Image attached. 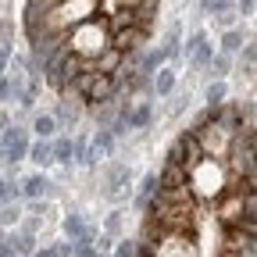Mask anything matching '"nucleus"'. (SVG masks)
<instances>
[{
    "instance_id": "f257e3e1",
    "label": "nucleus",
    "mask_w": 257,
    "mask_h": 257,
    "mask_svg": "<svg viewBox=\"0 0 257 257\" xmlns=\"http://www.w3.org/2000/svg\"><path fill=\"white\" fill-rule=\"evenodd\" d=\"M72 89L82 96V100H89V104H104V100H114V96H118L114 79H111L107 72H96V68L79 72V75L72 79Z\"/></svg>"
},
{
    "instance_id": "f03ea898",
    "label": "nucleus",
    "mask_w": 257,
    "mask_h": 257,
    "mask_svg": "<svg viewBox=\"0 0 257 257\" xmlns=\"http://www.w3.org/2000/svg\"><path fill=\"white\" fill-rule=\"evenodd\" d=\"M43 72H47V82H50L54 89H68L72 79L79 75V61H75V54H72L68 47H61V50L43 64Z\"/></svg>"
},
{
    "instance_id": "7ed1b4c3",
    "label": "nucleus",
    "mask_w": 257,
    "mask_h": 257,
    "mask_svg": "<svg viewBox=\"0 0 257 257\" xmlns=\"http://www.w3.org/2000/svg\"><path fill=\"white\" fill-rule=\"evenodd\" d=\"M29 133L25 128H18V125H8L4 133H0V150H4V161H25L29 157Z\"/></svg>"
},
{
    "instance_id": "20e7f679",
    "label": "nucleus",
    "mask_w": 257,
    "mask_h": 257,
    "mask_svg": "<svg viewBox=\"0 0 257 257\" xmlns=\"http://www.w3.org/2000/svg\"><path fill=\"white\" fill-rule=\"evenodd\" d=\"M232 165L239 168V175H243L246 182H253V128H250V125L243 128V136H239L236 147H232Z\"/></svg>"
},
{
    "instance_id": "39448f33",
    "label": "nucleus",
    "mask_w": 257,
    "mask_h": 257,
    "mask_svg": "<svg viewBox=\"0 0 257 257\" xmlns=\"http://www.w3.org/2000/svg\"><path fill=\"white\" fill-rule=\"evenodd\" d=\"M125 193H128V165H114V168L107 172V189H104V197L121 200Z\"/></svg>"
},
{
    "instance_id": "423d86ee",
    "label": "nucleus",
    "mask_w": 257,
    "mask_h": 257,
    "mask_svg": "<svg viewBox=\"0 0 257 257\" xmlns=\"http://www.w3.org/2000/svg\"><path fill=\"white\" fill-rule=\"evenodd\" d=\"M111 150H114V133H111V128H100V133L89 140V165L111 157Z\"/></svg>"
},
{
    "instance_id": "0eeeda50",
    "label": "nucleus",
    "mask_w": 257,
    "mask_h": 257,
    "mask_svg": "<svg viewBox=\"0 0 257 257\" xmlns=\"http://www.w3.org/2000/svg\"><path fill=\"white\" fill-rule=\"evenodd\" d=\"M82 118V107L75 104V100H61L57 104V111H54V121H57V128H75V121Z\"/></svg>"
},
{
    "instance_id": "6e6552de",
    "label": "nucleus",
    "mask_w": 257,
    "mask_h": 257,
    "mask_svg": "<svg viewBox=\"0 0 257 257\" xmlns=\"http://www.w3.org/2000/svg\"><path fill=\"white\" fill-rule=\"evenodd\" d=\"M43 193H54V182L47 179V175H29L25 182H22V197H29V200H40Z\"/></svg>"
},
{
    "instance_id": "1a4fd4ad",
    "label": "nucleus",
    "mask_w": 257,
    "mask_h": 257,
    "mask_svg": "<svg viewBox=\"0 0 257 257\" xmlns=\"http://www.w3.org/2000/svg\"><path fill=\"white\" fill-rule=\"evenodd\" d=\"M150 89H154L157 96H168V93L175 89V72H172V68H157V72L150 75Z\"/></svg>"
},
{
    "instance_id": "9d476101",
    "label": "nucleus",
    "mask_w": 257,
    "mask_h": 257,
    "mask_svg": "<svg viewBox=\"0 0 257 257\" xmlns=\"http://www.w3.org/2000/svg\"><path fill=\"white\" fill-rule=\"evenodd\" d=\"M150 118H154V111H150V104H147V100H143V104H136V107L128 104L125 125H128V128H147V125H150Z\"/></svg>"
},
{
    "instance_id": "9b49d317",
    "label": "nucleus",
    "mask_w": 257,
    "mask_h": 257,
    "mask_svg": "<svg viewBox=\"0 0 257 257\" xmlns=\"http://www.w3.org/2000/svg\"><path fill=\"white\" fill-rule=\"evenodd\" d=\"M29 161H36V165H54V150H50V140H36L29 143Z\"/></svg>"
},
{
    "instance_id": "f8f14e48",
    "label": "nucleus",
    "mask_w": 257,
    "mask_h": 257,
    "mask_svg": "<svg viewBox=\"0 0 257 257\" xmlns=\"http://www.w3.org/2000/svg\"><path fill=\"white\" fill-rule=\"evenodd\" d=\"M64 232H68V239L75 243V239L89 236V225H86V218H82V214H64Z\"/></svg>"
},
{
    "instance_id": "ddd939ff",
    "label": "nucleus",
    "mask_w": 257,
    "mask_h": 257,
    "mask_svg": "<svg viewBox=\"0 0 257 257\" xmlns=\"http://www.w3.org/2000/svg\"><path fill=\"white\" fill-rule=\"evenodd\" d=\"M32 133H36V140H54V133H57L54 114H36L32 118Z\"/></svg>"
},
{
    "instance_id": "4468645a",
    "label": "nucleus",
    "mask_w": 257,
    "mask_h": 257,
    "mask_svg": "<svg viewBox=\"0 0 257 257\" xmlns=\"http://www.w3.org/2000/svg\"><path fill=\"white\" fill-rule=\"evenodd\" d=\"M225 96H229V86H225V79H214V82L207 86V93H204V100H207V107H221Z\"/></svg>"
},
{
    "instance_id": "2eb2a0df",
    "label": "nucleus",
    "mask_w": 257,
    "mask_h": 257,
    "mask_svg": "<svg viewBox=\"0 0 257 257\" xmlns=\"http://www.w3.org/2000/svg\"><path fill=\"white\" fill-rule=\"evenodd\" d=\"M211 57H214V43H207V36H204V40H200L197 47H193L189 61L197 64V68H207V64H211Z\"/></svg>"
},
{
    "instance_id": "dca6fc26",
    "label": "nucleus",
    "mask_w": 257,
    "mask_h": 257,
    "mask_svg": "<svg viewBox=\"0 0 257 257\" xmlns=\"http://www.w3.org/2000/svg\"><path fill=\"white\" fill-rule=\"evenodd\" d=\"M50 150H54V161H57V165H72V136L50 140Z\"/></svg>"
},
{
    "instance_id": "f3484780",
    "label": "nucleus",
    "mask_w": 257,
    "mask_h": 257,
    "mask_svg": "<svg viewBox=\"0 0 257 257\" xmlns=\"http://www.w3.org/2000/svg\"><path fill=\"white\" fill-rule=\"evenodd\" d=\"M243 43H246V40H243L239 29H225V36H221V54H236Z\"/></svg>"
},
{
    "instance_id": "a211bd4d",
    "label": "nucleus",
    "mask_w": 257,
    "mask_h": 257,
    "mask_svg": "<svg viewBox=\"0 0 257 257\" xmlns=\"http://www.w3.org/2000/svg\"><path fill=\"white\" fill-rule=\"evenodd\" d=\"M72 257H100V250H96V246H93V232L72 243Z\"/></svg>"
},
{
    "instance_id": "6ab92c4d",
    "label": "nucleus",
    "mask_w": 257,
    "mask_h": 257,
    "mask_svg": "<svg viewBox=\"0 0 257 257\" xmlns=\"http://www.w3.org/2000/svg\"><path fill=\"white\" fill-rule=\"evenodd\" d=\"M207 68L214 72V79H225V75H229V68H232V57H229V54H221V50H218V54L211 57V64H207Z\"/></svg>"
},
{
    "instance_id": "aec40b11",
    "label": "nucleus",
    "mask_w": 257,
    "mask_h": 257,
    "mask_svg": "<svg viewBox=\"0 0 257 257\" xmlns=\"http://www.w3.org/2000/svg\"><path fill=\"white\" fill-rule=\"evenodd\" d=\"M200 11L204 15H225V11H236V0H200Z\"/></svg>"
},
{
    "instance_id": "412c9836",
    "label": "nucleus",
    "mask_w": 257,
    "mask_h": 257,
    "mask_svg": "<svg viewBox=\"0 0 257 257\" xmlns=\"http://www.w3.org/2000/svg\"><path fill=\"white\" fill-rule=\"evenodd\" d=\"M179 32H182L179 25H172V29H168L165 43H161V50H165V57H175V54H179Z\"/></svg>"
},
{
    "instance_id": "4be33fe9",
    "label": "nucleus",
    "mask_w": 257,
    "mask_h": 257,
    "mask_svg": "<svg viewBox=\"0 0 257 257\" xmlns=\"http://www.w3.org/2000/svg\"><path fill=\"white\" fill-rule=\"evenodd\" d=\"M22 218V207L18 204H0V225H15Z\"/></svg>"
},
{
    "instance_id": "5701e85b",
    "label": "nucleus",
    "mask_w": 257,
    "mask_h": 257,
    "mask_svg": "<svg viewBox=\"0 0 257 257\" xmlns=\"http://www.w3.org/2000/svg\"><path fill=\"white\" fill-rule=\"evenodd\" d=\"M136 246H140L136 239H121V246L114 250V257H136Z\"/></svg>"
},
{
    "instance_id": "b1692460",
    "label": "nucleus",
    "mask_w": 257,
    "mask_h": 257,
    "mask_svg": "<svg viewBox=\"0 0 257 257\" xmlns=\"http://www.w3.org/2000/svg\"><path fill=\"white\" fill-rule=\"evenodd\" d=\"M253 8H257V0H239V4H236V15L250 18V15H253Z\"/></svg>"
},
{
    "instance_id": "393cba45",
    "label": "nucleus",
    "mask_w": 257,
    "mask_h": 257,
    "mask_svg": "<svg viewBox=\"0 0 257 257\" xmlns=\"http://www.w3.org/2000/svg\"><path fill=\"white\" fill-rule=\"evenodd\" d=\"M121 229V211H114V214H107V236H114Z\"/></svg>"
},
{
    "instance_id": "a878e982",
    "label": "nucleus",
    "mask_w": 257,
    "mask_h": 257,
    "mask_svg": "<svg viewBox=\"0 0 257 257\" xmlns=\"http://www.w3.org/2000/svg\"><path fill=\"white\" fill-rule=\"evenodd\" d=\"M93 246L100 250V253H107V250L114 246V236H107V232H104V236H100V243H93Z\"/></svg>"
},
{
    "instance_id": "bb28decb",
    "label": "nucleus",
    "mask_w": 257,
    "mask_h": 257,
    "mask_svg": "<svg viewBox=\"0 0 257 257\" xmlns=\"http://www.w3.org/2000/svg\"><path fill=\"white\" fill-rule=\"evenodd\" d=\"M214 18H218L225 29H232V25H236V11H225V15H214Z\"/></svg>"
},
{
    "instance_id": "cd10ccee",
    "label": "nucleus",
    "mask_w": 257,
    "mask_h": 257,
    "mask_svg": "<svg viewBox=\"0 0 257 257\" xmlns=\"http://www.w3.org/2000/svg\"><path fill=\"white\" fill-rule=\"evenodd\" d=\"M50 250H54V257H72V243H57Z\"/></svg>"
},
{
    "instance_id": "c85d7f7f",
    "label": "nucleus",
    "mask_w": 257,
    "mask_h": 257,
    "mask_svg": "<svg viewBox=\"0 0 257 257\" xmlns=\"http://www.w3.org/2000/svg\"><path fill=\"white\" fill-rule=\"evenodd\" d=\"M43 211H47V204H40V200L29 204V214H32V218H43Z\"/></svg>"
},
{
    "instance_id": "c756f323",
    "label": "nucleus",
    "mask_w": 257,
    "mask_h": 257,
    "mask_svg": "<svg viewBox=\"0 0 257 257\" xmlns=\"http://www.w3.org/2000/svg\"><path fill=\"white\" fill-rule=\"evenodd\" d=\"M4 96H11V82H8V75H0V100Z\"/></svg>"
},
{
    "instance_id": "7c9ffc66",
    "label": "nucleus",
    "mask_w": 257,
    "mask_h": 257,
    "mask_svg": "<svg viewBox=\"0 0 257 257\" xmlns=\"http://www.w3.org/2000/svg\"><path fill=\"white\" fill-rule=\"evenodd\" d=\"M11 253H15V250H11V243H8L4 236H0V257H11Z\"/></svg>"
},
{
    "instance_id": "2f4dec72",
    "label": "nucleus",
    "mask_w": 257,
    "mask_h": 257,
    "mask_svg": "<svg viewBox=\"0 0 257 257\" xmlns=\"http://www.w3.org/2000/svg\"><path fill=\"white\" fill-rule=\"evenodd\" d=\"M32 257H54V250H50V246H43V250H36V253H32Z\"/></svg>"
},
{
    "instance_id": "473e14b6",
    "label": "nucleus",
    "mask_w": 257,
    "mask_h": 257,
    "mask_svg": "<svg viewBox=\"0 0 257 257\" xmlns=\"http://www.w3.org/2000/svg\"><path fill=\"white\" fill-rule=\"evenodd\" d=\"M4 128H8V114H4V111H0V133H4Z\"/></svg>"
},
{
    "instance_id": "72a5a7b5",
    "label": "nucleus",
    "mask_w": 257,
    "mask_h": 257,
    "mask_svg": "<svg viewBox=\"0 0 257 257\" xmlns=\"http://www.w3.org/2000/svg\"><path fill=\"white\" fill-rule=\"evenodd\" d=\"M11 257H18V253H11Z\"/></svg>"
},
{
    "instance_id": "f704fd0d",
    "label": "nucleus",
    "mask_w": 257,
    "mask_h": 257,
    "mask_svg": "<svg viewBox=\"0 0 257 257\" xmlns=\"http://www.w3.org/2000/svg\"><path fill=\"white\" fill-rule=\"evenodd\" d=\"M0 4H4V0H0Z\"/></svg>"
},
{
    "instance_id": "c9c22d12",
    "label": "nucleus",
    "mask_w": 257,
    "mask_h": 257,
    "mask_svg": "<svg viewBox=\"0 0 257 257\" xmlns=\"http://www.w3.org/2000/svg\"><path fill=\"white\" fill-rule=\"evenodd\" d=\"M0 179H4V175H0Z\"/></svg>"
}]
</instances>
